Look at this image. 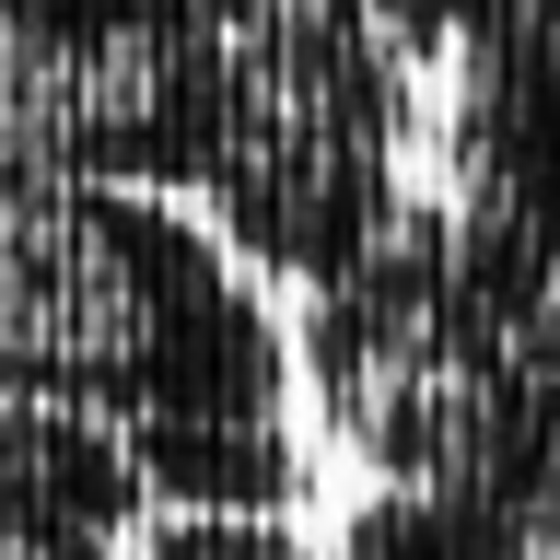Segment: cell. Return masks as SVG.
<instances>
[{
    "label": "cell",
    "mask_w": 560,
    "mask_h": 560,
    "mask_svg": "<svg viewBox=\"0 0 560 560\" xmlns=\"http://www.w3.org/2000/svg\"><path fill=\"white\" fill-rule=\"evenodd\" d=\"M152 490L129 467V432L82 397H0V549L24 560H82L129 549Z\"/></svg>",
    "instance_id": "6da1fadb"
},
{
    "label": "cell",
    "mask_w": 560,
    "mask_h": 560,
    "mask_svg": "<svg viewBox=\"0 0 560 560\" xmlns=\"http://www.w3.org/2000/svg\"><path fill=\"white\" fill-rule=\"evenodd\" d=\"M129 467L164 514H304L315 444L280 409H129Z\"/></svg>",
    "instance_id": "7a4b0ae2"
},
{
    "label": "cell",
    "mask_w": 560,
    "mask_h": 560,
    "mask_svg": "<svg viewBox=\"0 0 560 560\" xmlns=\"http://www.w3.org/2000/svg\"><path fill=\"white\" fill-rule=\"evenodd\" d=\"M129 537L164 549V560H292L304 514H140Z\"/></svg>",
    "instance_id": "3957f363"
}]
</instances>
